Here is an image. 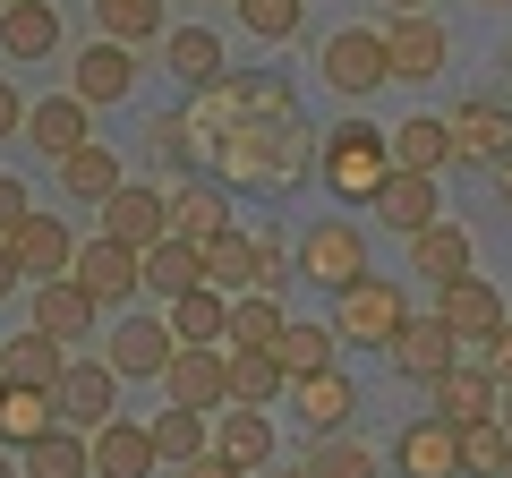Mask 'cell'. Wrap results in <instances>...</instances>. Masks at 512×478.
Here are the masks:
<instances>
[{
  "label": "cell",
  "instance_id": "1",
  "mask_svg": "<svg viewBox=\"0 0 512 478\" xmlns=\"http://www.w3.org/2000/svg\"><path fill=\"white\" fill-rule=\"evenodd\" d=\"M188 137H197V171L222 188H291L308 171V120L282 77H222L188 103Z\"/></svg>",
  "mask_w": 512,
  "mask_h": 478
},
{
  "label": "cell",
  "instance_id": "2",
  "mask_svg": "<svg viewBox=\"0 0 512 478\" xmlns=\"http://www.w3.org/2000/svg\"><path fill=\"white\" fill-rule=\"evenodd\" d=\"M316 180L342 205H376V188L393 180V129H367V120H342L316 146Z\"/></svg>",
  "mask_w": 512,
  "mask_h": 478
},
{
  "label": "cell",
  "instance_id": "3",
  "mask_svg": "<svg viewBox=\"0 0 512 478\" xmlns=\"http://www.w3.org/2000/svg\"><path fill=\"white\" fill-rule=\"evenodd\" d=\"M410 325V291L393 274H367L350 282V291H333V333H342V350H393Z\"/></svg>",
  "mask_w": 512,
  "mask_h": 478
},
{
  "label": "cell",
  "instance_id": "4",
  "mask_svg": "<svg viewBox=\"0 0 512 478\" xmlns=\"http://www.w3.org/2000/svg\"><path fill=\"white\" fill-rule=\"evenodd\" d=\"M316 69H325L333 94H376L384 77H393V52H384V26H333L325 43H316Z\"/></svg>",
  "mask_w": 512,
  "mask_h": 478
},
{
  "label": "cell",
  "instance_id": "5",
  "mask_svg": "<svg viewBox=\"0 0 512 478\" xmlns=\"http://www.w3.org/2000/svg\"><path fill=\"white\" fill-rule=\"evenodd\" d=\"M299 274L325 282V291L367 282V231L359 222H316V231H299Z\"/></svg>",
  "mask_w": 512,
  "mask_h": 478
},
{
  "label": "cell",
  "instance_id": "6",
  "mask_svg": "<svg viewBox=\"0 0 512 478\" xmlns=\"http://www.w3.org/2000/svg\"><path fill=\"white\" fill-rule=\"evenodd\" d=\"M461 350H470V342H461V333L444 325V316H410V325H402V342L384 350V359H393V368H402L410 385H427V393H436L444 376L461 368Z\"/></svg>",
  "mask_w": 512,
  "mask_h": 478
},
{
  "label": "cell",
  "instance_id": "7",
  "mask_svg": "<svg viewBox=\"0 0 512 478\" xmlns=\"http://www.w3.org/2000/svg\"><path fill=\"white\" fill-rule=\"evenodd\" d=\"M111 419H120V368L111 359H69V376H60V427L94 436Z\"/></svg>",
  "mask_w": 512,
  "mask_h": 478
},
{
  "label": "cell",
  "instance_id": "8",
  "mask_svg": "<svg viewBox=\"0 0 512 478\" xmlns=\"http://www.w3.org/2000/svg\"><path fill=\"white\" fill-rule=\"evenodd\" d=\"M9 257H18L26 282H69L77 274V239H69V222H60V214H43V205H35V214L9 231Z\"/></svg>",
  "mask_w": 512,
  "mask_h": 478
},
{
  "label": "cell",
  "instance_id": "9",
  "mask_svg": "<svg viewBox=\"0 0 512 478\" xmlns=\"http://www.w3.org/2000/svg\"><path fill=\"white\" fill-rule=\"evenodd\" d=\"M180 333H171V316H120V325H111V368L120 376H171V359H180Z\"/></svg>",
  "mask_w": 512,
  "mask_h": 478
},
{
  "label": "cell",
  "instance_id": "10",
  "mask_svg": "<svg viewBox=\"0 0 512 478\" xmlns=\"http://www.w3.org/2000/svg\"><path fill=\"white\" fill-rule=\"evenodd\" d=\"M393 461H402V478H470V461H461V427L444 419V410L410 419L402 444H393Z\"/></svg>",
  "mask_w": 512,
  "mask_h": 478
},
{
  "label": "cell",
  "instance_id": "11",
  "mask_svg": "<svg viewBox=\"0 0 512 478\" xmlns=\"http://www.w3.org/2000/svg\"><path fill=\"white\" fill-rule=\"evenodd\" d=\"M26 146H35L43 163H69L77 146H94V103L86 94H43V103L26 111Z\"/></svg>",
  "mask_w": 512,
  "mask_h": 478
},
{
  "label": "cell",
  "instance_id": "12",
  "mask_svg": "<svg viewBox=\"0 0 512 478\" xmlns=\"http://www.w3.org/2000/svg\"><path fill=\"white\" fill-rule=\"evenodd\" d=\"M436 316H444V325L461 333V342H478V350H487L495 333L512 325V308H504V291H495L487 274H461V282H444V299H436Z\"/></svg>",
  "mask_w": 512,
  "mask_h": 478
},
{
  "label": "cell",
  "instance_id": "13",
  "mask_svg": "<svg viewBox=\"0 0 512 478\" xmlns=\"http://www.w3.org/2000/svg\"><path fill=\"white\" fill-rule=\"evenodd\" d=\"M103 239H128L137 257L163 248V239H171V197H163V188H146V180H128L120 197L103 205Z\"/></svg>",
  "mask_w": 512,
  "mask_h": 478
},
{
  "label": "cell",
  "instance_id": "14",
  "mask_svg": "<svg viewBox=\"0 0 512 478\" xmlns=\"http://www.w3.org/2000/svg\"><path fill=\"white\" fill-rule=\"evenodd\" d=\"M77 282H86L103 308H120V299H137V282H146V257H137L128 239H103V231H94L86 248H77Z\"/></svg>",
  "mask_w": 512,
  "mask_h": 478
},
{
  "label": "cell",
  "instance_id": "15",
  "mask_svg": "<svg viewBox=\"0 0 512 478\" xmlns=\"http://www.w3.org/2000/svg\"><path fill=\"white\" fill-rule=\"evenodd\" d=\"M163 393L171 410H231V350H180Z\"/></svg>",
  "mask_w": 512,
  "mask_h": 478
},
{
  "label": "cell",
  "instance_id": "16",
  "mask_svg": "<svg viewBox=\"0 0 512 478\" xmlns=\"http://www.w3.org/2000/svg\"><path fill=\"white\" fill-rule=\"evenodd\" d=\"M231 231V188L222 180H180L171 188V239H188V248H214V239Z\"/></svg>",
  "mask_w": 512,
  "mask_h": 478
},
{
  "label": "cell",
  "instance_id": "17",
  "mask_svg": "<svg viewBox=\"0 0 512 478\" xmlns=\"http://www.w3.org/2000/svg\"><path fill=\"white\" fill-rule=\"evenodd\" d=\"M376 214L393 222L402 239H419V231H436V222H444V197H436L427 171H402V163H393V180L376 188Z\"/></svg>",
  "mask_w": 512,
  "mask_h": 478
},
{
  "label": "cell",
  "instance_id": "18",
  "mask_svg": "<svg viewBox=\"0 0 512 478\" xmlns=\"http://www.w3.org/2000/svg\"><path fill=\"white\" fill-rule=\"evenodd\" d=\"M384 52H393V77H402V86H427V77H444V52H453V43H444L436 18H393L384 26Z\"/></svg>",
  "mask_w": 512,
  "mask_h": 478
},
{
  "label": "cell",
  "instance_id": "19",
  "mask_svg": "<svg viewBox=\"0 0 512 478\" xmlns=\"http://www.w3.org/2000/svg\"><path fill=\"white\" fill-rule=\"evenodd\" d=\"M444 120H453V154L461 163H504L512 154V111L504 103H478L470 94V103H453Z\"/></svg>",
  "mask_w": 512,
  "mask_h": 478
},
{
  "label": "cell",
  "instance_id": "20",
  "mask_svg": "<svg viewBox=\"0 0 512 478\" xmlns=\"http://www.w3.org/2000/svg\"><path fill=\"white\" fill-rule=\"evenodd\" d=\"M137 86V43H86L77 52V69H69V94H86V103H120V94Z\"/></svg>",
  "mask_w": 512,
  "mask_h": 478
},
{
  "label": "cell",
  "instance_id": "21",
  "mask_svg": "<svg viewBox=\"0 0 512 478\" xmlns=\"http://www.w3.org/2000/svg\"><path fill=\"white\" fill-rule=\"evenodd\" d=\"M154 470H163V453H154V427H137V419L94 427V478H154Z\"/></svg>",
  "mask_w": 512,
  "mask_h": 478
},
{
  "label": "cell",
  "instance_id": "22",
  "mask_svg": "<svg viewBox=\"0 0 512 478\" xmlns=\"http://www.w3.org/2000/svg\"><path fill=\"white\" fill-rule=\"evenodd\" d=\"M94 316H103V299H94L77 274H69V282H35V325L52 333V342H86Z\"/></svg>",
  "mask_w": 512,
  "mask_h": 478
},
{
  "label": "cell",
  "instance_id": "23",
  "mask_svg": "<svg viewBox=\"0 0 512 478\" xmlns=\"http://www.w3.org/2000/svg\"><path fill=\"white\" fill-rule=\"evenodd\" d=\"M43 436H60V393L9 385V402H0V444H9V453H35Z\"/></svg>",
  "mask_w": 512,
  "mask_h": 478
},
{
  "label": "cell",
  "instance_id": "24",
  "mask_svg": "<svg viewBox=\"0 0 512 478\" xmlns=\"http://www.w3.org/2000/svg\"><path fill=\"white\" fill-rule=\"evenodd\" d=\"M291 410L316 427V436H350V410H359V393H350L342 368H325V376H299V385H291Z\"/></svg>",
  "mask_w": 512,
  "mask_h": 478
},
{
  "label": "cell",
  "instance_id": "25",
  "mask_svg": "<svg viewBox=\"0 0 512 478\" xmlns=\"http://www.w3.org/2000/svg\"><path fill=\"white\" fill-rule=\"evenodd\" d=\"M436 410H444L453 427H478V419H495V410H504V385H495V368H487V359H478V368L461 359V368L436 385Z\"/></svg>",
  "mask_w": 512,
  "mask_h": 478
},
{
  "label": "cell",
  "instance_id": "26",
  "mask_svg": "<svg viewBox=\"0 0 512 478\" xmlns=\"http://www.w3.org/2000/svg\"><path fill=\"white\" fill-rule=\"evenodd\" d=\"M163 69L180 77V86H197V94L231 77V69H222V35H214V26H171V35H163Z\"/></svg>",
  "mask_w": 512,
  "mask_h": 478
},
{
  "label": "cell",
  "instance_id": "27",
  "mask_svg": "<svg viewBox=\"0 0 512 478\" xmlns=\"http://www.w3.org/2000/svg\"><path fill=\"white\" fill-rule=\"evenodd\" d=\"M0 376H9V385H43V393H60V376H69V342H52L43 325H26L18 342L0 350Z\"/></svg>",
  "mask_w": 512,
  "mask_h": 478
},
{
  "label": "cell",
  "instance_id": "28",
  "mask_svg": "<svg viewBox=\"0 0 512 478\" xmlns=\"http://www.w3.org/2000/svg\"><path fill=\"white\" fill-rule=\"evenodd\" d=\"M171 333H180L188 350H231V291H188V299H171Z\"/></svg>",
  "mask_w": 512,
  "mask_h": 478
},
{
  "label": "cell",
  "instance_id": "29",
  "mask_svg": "<svg viewBox=\"0 0 512 478\" xmlns=\"http://www.w3.org/2000/svg\"><path fill=\"white\" fill-rule=\"evenodd\" d=\"M0 52H9V60L60 52V9H52V0H9V9H0Z\"/></svg>",
  "mask_w": 512,
  "mask_h": 478
},
{
  "label": "cell",
  "instance_id": "30",
  "mask_svg": "<svg viewBox=\"0 0 512 478\" xmlns=\"http://www.w3.org/2000/svg\"><path fill=\"white\" fill-rule=\"evenodd\" d=\"M214 453L222 461H239V470H274V419L265 410H222V427H214Z\"/></svg>",
  "mask_w": 512,
  "mask_h": 478
},
{
  "label": "cell",
  "instance_id": "31",
  "mask_svg": "<svg viewBox=\"0 0 512 478\" xmlns=\"http://www.w3.org/2000/svg\"><path fill=\"white\" fill-rule=\"evenodd\" d=\"M205 282H214V291H231V299L265 291V248H256V239H239V231H222L214 248H205Z\"/></svg>",
  "mask_w": 512,
  "mask_h": 478
},
{
  "label": "cell",
  "instance_id": "32",
  "mask_svg": "<svg viewBox=\"0 0 512 478\" xmlns=\"http://www.w3.org/2000/svg\"><path fill=\"white\" fill-rule=\"evenodd\" d=\"M146 291L163 299H188V291H205V248H188V239H163V248H146Z\"/></svg>",
  "mask_w": 512,
  "mask_h": 478
},
{
  "label": "cell",
  "instance_id": "33",
  "mask_svg": "<svg viewBox=\"0 0 512 478\" xmlns=\"http://www.w3.org/2000/svg\"><path fill=\"white\" fill-rule=\"evenodd\" d=\"M282 385H291L282 350H231V410H274Z\"/></svg>",
  "mask_w": 512,
  "mask_h": 478
},
{
  "label": "cell",
  "instance_id": "34",
  "mask_svg": "<svg viewBox=\"0 0 512 478\" xmlns=\"http://www.w3.org/2000/svg\"><path fill=\"white\" fill-rule=\"evenodd\" d=\"M470 257H478V248H470V231H461V222H436V231H419V239H410V265H419V274L436 282V291L470 274Z\"/></svg>",
  "mask_w": 512,
  "mask_h": 478
},
{
  "label": "cell",
  "instance_id": "35",
  "mask_svg": "<svg viewBox=\"0 0 512 478\" xmlns=\"http://www.w3.org/2000/svg\"><path fill=\"white\" fill-rule=\"evenodd\" d=\"M60 188L86 197V205H111V197L128 188V171H120V154H111V146H77L69 163H60Z\"/></svg>",
  "mask_w": 512,
  "mask_h": 478
},
{
  "label": "cell",
  "instance_id": "36",
  "mask_svg": "<svg viewBox=\"0 0 512 478\" xmlns=\"http://www.w3.org/2000/svg\"><path fill=\"white\" fill-rule=\"evenodd\" d=\"M282 333H291V316H282L274 291L231 299V350H282Z\"/></svg>",
  "mask_w": 512,
  "mask_h": 478
},
{
  "label": "cell",
  "instance_id": "37",
  "mask_svg": "<svg viewBox=\"0 0 512 478\" xmlns=\"http://www.w3.org/2000/svg\"><path fill=\"white\" fill-rule=\"evenodd\" d=\"M393 163L436 180V171L453 163V120H402V129H393Z\"/></svg>",
  "mask_w": 512,
  "mask_h": 478
},
{
  "label": "cell",
  "instance_id": "38",
  "mask_svg": "<svg viewBox=\"0 0 512 478\" xmlns=\"http://www.w3.org/2000/svg\"><path fill=\"white\" fill-rule=\"evenodd\" d=\"M26 478H94V436H77V427H60V436H43L35 453H18Z\"/></svg>",
  "mask_w": 512,
  "mask_h": 478
},
{
  "label": "cell",
  "instance_id": "39",
  "mask_svg": "<svg viewBox=\"0 0 512 478\" xmlns=\"http://www.w3.org/2000/svg\"><path fill=\"white\" fill-rule=\"evenodd\" d=\"M94 26H103L111 43H163V0H94Z\"/></svg>",
  "mask_w": 512,
  "mask_h": 478
},
{
  "label": "cell",
  "instance_id": "40",
  "mask_svg": "<svg viewBox=\"0 0 512 478\" xmlns=\"http://www.w3.org/2000/svg\"><path fill=\"white\" fill-rule=\"evenodd\" d=\"M154 453H163L171 470L205 461V410H154Z\"/></svg>",
  "mask_w": 512,
  "mask_h": 478
},
{
  "label": "cell",
  "instance_id": "41",
  "mask_svg": "<svg viewBox=\"0 0 512 478\" xmlns=\"http://www.w3.org/2000/svg\"><path fill=\"white\" fill-rule=\"evenodd\" d=\"M461 461H470V478H512V427L504 419L461 427Z\"/></svg>",
  "mask_w": 512,
  "mask_h": 478
},
{
  "label": "cell",
  "instance_id": "42",
  "mask_svg": "<svg viewBox=\"0 0 512 478\" xmlns=\"http://www.w3.org/2000/svg\"><path fill=\"white\" fill-rule=\"evenodd\" d=\"M308 478H376V453H367L359 436H316V453L299 461Z\"/></svg>",
  "mask_w": 512,
  "mask_h": 478
},
{
  "label": "cell",
  "instance_id": "43",
  "mask_svg": "<svg viewBox=\"0 0 512 478\" xmlns=\"http://www.w3.org/2000/svg\"><path fill=\"white\" fill-rule=\"evenodd\" d=\"M333 342H342L333 325H291V333H282V368H291V385H299V376H325V368H333Z\"/></svg>",
  "mask_w": 512,
  "mask_h": 478
},
{
  "label": "cell",
  "instance_id": "44",
  "mask_svg": "<svg viewBox=\"0 0 512 478\" xmlns=\"http://www.w3.org/2000/svg\"><path fill=\"white\" fill-rule=\"evenodd\" d=\"M239 26L265 43H291L299 26H308V0H239Z\"/></svg>",
  "mask_w": 512,
  "mask_h": 478
},
{
  "label": "cell",
  "instance_id": "45",
  "mask_svg": "<svg viewBox=\"0 0 512 478\" xmlns=\"http://www.w3.org/2000/svg\"><path fill=\"white\" fill-rule=\"evenodd\" d=\"M154 154H163L171 171H197V137H188V111H171V120H154Z\"/></svg>",
  "mask_w": 512,
  "mask_h": 478
},
{
  "label": "cell",
  "instance_id": "46",
  "mask_svg": "<svg viewBox=\"0 0 512 478\" xmlns=\"http://www.w3.org/2000/svg\"><path fill=\"white\" fill-rule=\"evenodd\" d=\"M26 214H35V197H26V180H18V171H0V239L18 231Z\"/></svg>",
  "mask_w": 512,
  "mask_h": 478
},
{
  "label": "cell",
  "instance_id": "47",
  "mask_svg": "<svg viewBox=\"0 0 512 478\" xmlns=\"http://www.w3.org/2000/svg\"><path fill=\"white\" fill-rule=\"evenodd\" d=\"M26 111H35V103H26V94L0 77V137H26Z\"/></svg>",
  "mask_w": 512,
  "mask_h": 478
},
{
  "label": "cell",
  "instance_id": "48",
  "mask_svg": "<svg viewBox=\"0 0 512 478\" xmlns=\"http://www.w3.org/2000/svg\"><path fill=\"white\" fill-rule=\"evenodd\" d=\"M478 359H487V368H495V385H512V325H504V333H495V342H487V350H478Z\"/></svg>",
  "mask_w": 512,
  "mask_h": 478
},
{
  "label": "cell",
  "instance_id": "49",
  "mask_svg": "<svg viewBox=\"0 0 512 478\" xmlns=\"http://www.w3.org/2000/svg\"><path fill=\"white\" fill-rule=\"evenodd\" d=\"M180 478H248V470H239V461H222V453H205V461H188Z\"/></svg>",
  "mask_w": 512,
  "mask_h": 478
},
{
  "label": "cell",
  "instance_id": "50",
  "mask_svg": "<svg viewBox=\"0 0 512 478\" xmlns=\"http://www.w3.org/2000/svg\"><path fill=\"white\" fill-rule=\"evenodd\" d=\"M9 291H26V274H18V257H9V239H0V299Z\"/></svg>",
  "mask_w": 512,
  "mask_h": 478
},
{
  "label": "cell",
  "instance_id": "51",
  "mask_svg": "<svg viewBox=\"0 0 512 478\" xmlns=\"http://www.w3.org/2000/svg\"><path fill=\"white\" fill-rule=\"evenodd\" d=\"M0 478H26V461H18V453H9V444H0Z\"/></svg>",
  "mask_w": 512,
  "mask_h": 478
},
{
  "label": "cell",
  "instance_id": "52",
  "mask_svg": "<svg viewBox=\"0 0 512 478\" xmlns=\"http://www.w3.org/2000/svg\"><path fill=\"white\" fill-rule=\"evenodd\" d=\"M393 18H427V0H393Z\"/></svg>",
  "mask_w": 512,
  "mask_h": 478
},
{
  "label": "cell",
  "instance_id": "53",
  "mask_svg": "<svg viewBox=\"0 0 512 478\" xmlns=\"http://www.w3.org/2000/svg\"><path fill=\"white\" fill-rule=\"evenodd\" d=\"M495 171H504V205H512V154H504V163H495Z\"/></svg>",
  "mask_w": 512,
  "mask_h": 478
},
{
  "label": "cell",
  "instance_id": "54",
  "mask_svg": "<svg viewBox=\"0 0 512 478\" xmlns=\"http://www.w3.org/2000/svg\"><path fill=\"white\" fill-rule=\"evenodd\" d=\"M495 419H504V427H512V385H504V410H495Z\"/></svg>",
  "mask_w": 512,
  "mask_h": 478
},
{
  "label": "cell",
  "instance_id": "55",
  "mask_svg": "<svg viewBox=\"0 0 512 478\" xmlns=\"http://www.w3.org/2000/svg\"><path fill=\"white\" fill-rule=\"evenodd\" d=\"M274 478H308V470H274Z\"/></svg>",
  "mask_w": 512,
  "mask_h": 478
},
{
  "label": "cell",
  "instance_id": "56",
  "mask_svg": "<svg viewBox=\"0 0 512 478\" xmlns=\"http://www.w3.org/2000/svg\"><path fill=\"white\" fill-rule=\"evenodd\" d=\"M0 402H9V376H0Z\"/></svg>",
  "mask_w": 512,
  "mask_h": 478
},
{
  "label": "cell",
  "instance_id": "57",
  "mask_svg": "<svg viewBox=\"0 0 512 478\" xmlns=\"http://www.w3.org/2000/svg\"><path fill=\"white\" fill-rule=\"evenodd\" d=\"M487 9H504V0H487Z\"/></svg>",
  "mask_w": 512,
  "mask_h": 478
},
{
  "label": "cell",
  "instance_id": "58",
  "mask_svg": "<svg viewBox=\"0 0 512 478\" xmlns=\"http://www.w3.org/2000/svg\"><path fill=\"white\" fill-rule=\"evenodd\" d=\"M0 9H9V0H0Z\"/></svg>",
  "mask_w": 512,
  "mask_h": 478
}]
</instances>
